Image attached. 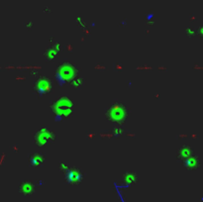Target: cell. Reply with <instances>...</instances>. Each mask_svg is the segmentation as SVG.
<instances>
[{"instance_id": "cell-8", "label": "cell", "mask_w": 203, "mask_h": 202, "mask_svg": "<svg viewBox=\"0 0 203 202\" xmlns=\"http://www.w3.org/2000/svg\"><path fill=\"white\" fill-rule=\"evenodd\" d=\"M59 44H55V45H53L52 47H50L48 49L47 53H46V58H47L48 60H53L56 58V55H57V53H59Z\"/></svg>"}, {"instance_id": "cell-12", "label": "cell", "mask_w": 203, "mask_h": 202, "mask_svg": "<svg viewBox=\"0 0 203 202\" xmlns=\"http://www.w3.org/2000/svg\"><path fill=\"white\" fill-rule=\"evenodd\" d=\"M193 69L198 71H203V66H199V64H194L193 66Z\"/></svg>"}, {"instance_id": "cell-4", "label": "cell", "mask_w": 203, "mask_h": 202, "mask_svg": "<svg viewBox=\"0 0 203 202\" xmlns=\"http://www.w3.org/2000/svg\"><path fill=\"white\" fill-rule=\"evenodd\" d=\"M77 67L75 64H70V62H64L61 64L59 67L57 68V74L59 77L62 78L64 81L71 80L77 76Z\"/></svg>"}, {"instance_id": "cell-16", "label": "cell", "mask_w": 203, "mask_h": 202, "mask_svg": "<svg viewBox=\"0 0 203 202\" xmlns=\"http://www.w3.org/2000/svg\"><path fill=\"white\" fill-rule=\"evenodd\" d=\"M190 137H191V138L193 139V140H196V139L198 138V135H197V134H192V135H191Z\"/></svg>"}, {"instance_id": "cell-2", "label": "cell", "mask_w": 203, "mask_h": 202, "mask_svg": "<svg viewBox=\"0 0 203 202\" xmlns=\"http://www.w3.org/2000/svg\"><path fill=\"white\" fill-rule=\"evenodd\" d=\"M53 110L59 117H68L73 110V103L68 97H59L53 105Z\"/></svg>"}, {"instance_id": "cell-10", "label": "cell", "mask_w": 203, "mask_h": 202, "mask_svg": "<svg viewBox=\"0 0 203 202\" xmlns=\"http://www.w3.org/2000/svg\"><path fill=\"white\" fill-rule=\"evenodd\" d=\"M68 175H70V182H77L79 180H81L82 178V175L79 171H77V169L75 171H68Z\"/></svg>"}, {"instance_id": "cell-11", "label": "cell", "mask_w": 203, "mask_h": 202, "mask_svg": "<svg viewBox=\"0 0 203 202\" xmlns=\"http://www.w3.org/2000/svg\"><path fill=\"white\" fill-rule=\"evenodd\" d=\"M71 84H72L73 87L75 88H80L83 86L84 84V79L82 78V76H75V78L71 79Z\"/></svg>"}, {"instance_id": "cell-13", "label": "cell", "mask_w": 203, "mask_h": 202, "mask_svg": "<svg viewBox=\"0 0 203 202\" xmlns=\"http://www.w3.org/2000/svg\"><path fill=\"white\" fill-rule=\"evenodd\" d=\"M178 138L186 139V138H188V135H186V134H180V135H178Z\"/></svg>"}, {"instance_id": "cell-14", "label": "cell", "mask_w": 203, "mask_h": 202, "mask_svg": "<svg viewBox=\"0 0 203 202\" xmlns=\"http://www.w3.org/2000/svg\"><path fill=\"white\" fill-rule=\"evenodd\" d=\"M138 69H139V71H141V69H142V71H147V69H152V67H148V66H142V67H138Z\"/></svg>"}, {"instance_id": "cell-3", "label": "cell", "mask_w": 203, "mask_h": 202, "mask_svg": "<svg viewBox=\"0 0 203 202\" xmlns=\"http://www.w3.org/2000/svg\"><path fill=\"white\" fill-rule=\"evenodd\" d=\"M55 138H56L55 132H53L52 130L49 128L43 127V128H41L40 130L37 131L35 138H34V141H35L36 145L39 146V147H45L48 144L54 142Z\"/></svg>"}, {"instance_id": "cell-9", "label": "cell", "mask_w": 203, "mask_h": 202, "mask_svg": "<svg viewBox=\"0 0 203 202\" xmlns=\"http://www.w3.org/2000/svg\"><path fill=\"white\" fill-rule=\"evenodd\" d=\"M124 181H125L127 184H133L138 180V176L133 171H127L126 173H124Z\"/></svg>"}, {"instance_id": "cell-1", "label": "cell", "mask_w": 203, "mask_h": 202, "mask_svg": "<svg viewBox=\"0 0 203 202\" xmlns=\"http://www.w3.org/2000/svg\"><path fill=\"white\" fill-rule=\"evenodd\" d=\"M107 118L111 122L120 124L124 121L128 116V109L124 104L120 102H114L107 109Z\"/></svg>"}, {"instance_id": "cell-15", "label": "cell", "mask_w": 203, "mask_h": 202, "mask_svg": "<svg viewBox=\"0 0 203 202\" xmlns=\"http://www.w3.org/2000/svg\"><path fill=\"white\" fill-rule=\"evenodd\" d=\"M4 159H5V154H3L1 155V159H0V166H2V162H3Z\"/></svg>"}, {"instance_id": "cell-5", "label": "cell", "mask_w": 203, "mask_h": 202, "mask_svg": "<svg viewBox=\"0 0 203 202\" xmlns=\"http://www.w3.org/2000/svg\"><path fill=\"white\" fill-rule=\"evenodd\" d=\"M51 87H52V83L49 78H40L36 82V88L38 92L47 93L48 91H50Z\"/></svg>"}, {"instance_id": "cell-7", "label": "cell", "mask_w": 203, "mask_h": 202, "mask_svg": "<svg viewBox=\"0 0 203 202\" xmlns=\"http://www.w3.org/2000/svg\"><path fill=\"white\" fill-rule=\"evenodd\" d=\"M34 191H35V185L33 184V182L26 180V181H23L20 185V192L24 195L30 196L34 193Z\"/></svg>"}, {"instance_id": "cell-6", "label": "cell", "mask_w": 203, "mask_h": 202, "mask_svg": "<svg viewBox=\"0 0 203 202\" xmlns=\"http://www.w3.org/2000/svg\"><path fill=\"white\" fill-rule=\"evenodd\" d=\"M45 161V155L41 153H35L29 155V164L31 166H40Z\"/></svg>"}]
</instances>
